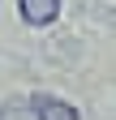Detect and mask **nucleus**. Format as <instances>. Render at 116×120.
Returning a JSON list of instances; mask_svg holds the SVG:
<instances>
[{"instance_id":"obj_3","label":"nucleus","mask_w":116,"mask_h":120,"mask_svg":"<svg viewBox=\"0 0 116 120\" xmlns=\"http://www.w3.org/2000/svg\"><path fill=\"white\" fill-rule=\"evenodd\" d=\"M0 120H35V112H30V103L9 99V103H0Z\"/></svg>"},{"instance_id":"obj_1","label":"nucleus","mask_w":116,"mask_h":120,"mask_svg":"<svg viewBox=\"0 0 116 120\" xmlns=\"http://www.w3.org/2000/svg\"><path fill=\"white\" fill-rule=\"evenodd\" d=\"M30 112H35V120H77V112L65 99H52V94H35Z\"/></svg>"},{"instance_id":"obj_2","label":"nucleus","mask_w":116,"mask_h":120,"mask_svg":"<svg viewBox=\"0 0 116 120\" xmlns=\"http://www.w3.org/2000/svg\"><path fill=\"white\" fill-rule=\"evenodd\" d=\"M17 9H22V17L30 26H47L60 13V0H17Z\"/></svg>"}]
</instances>
